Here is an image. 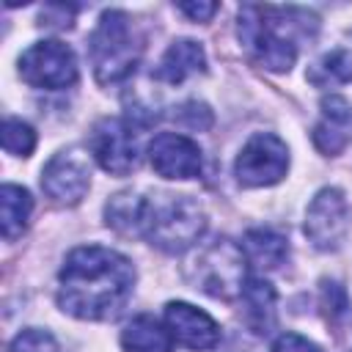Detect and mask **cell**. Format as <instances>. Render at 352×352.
Returning <instances> with one entry per match:
<instances>
[{"instance_id": "cell-1", "label": "cell", "mask_w": 352, "mask_h": 352, "mask_svg": "<svg viewBox=\"0 0 352 352\" xmlns=\"http://www.w3.org/2000/svg\"><path fill=\"white\" fill-rule=\"evenodd\" d=\"M135 289V267L118 250L102 245L74 248L58 272V305L63 314L104 322L121 314Z\"/></svg>"}, {"instance_id": "cell-2", "label": "cell", "mask_w": 352, "mask_h": 352, "mask_svg": "<svg viewBox=\"0 0 352 352\" xmlns=\"http://www.w3.org/2000/svg\"><path fill=\"white\" fill-rule=\"evenodd\" d=\"M319 19L305 8L248 3L239 8L236 33L253 63L270 72H289L297 60V38H314Z\"/></svg>"}, {"instance_id": "cell-3", "label": "cell", "mask_w": 352, "mask_h": 352, "mask_svg": "<svg viewBox=\"0 0 352 352\" xmlns=\"http://www.w3.org/2000/svg\"><path fill=\"white\" fill-rule=\"evenodd\" d=\"M206 231V212L190 195L146 198L143 234L154 248L165 253H184Z\"/></svg>"}, {"instance_id": "cell-4", "label": "cell", "mask_w": 352, "mask_h": 352, "mask_svg": "<svg viewBox=\"0 0 352 352\" xmlns=\"http://www.w3.org/2000/svg\"><path fill=\"white\" fill-rule=\"evenodd\" d=\"M94 77L99 85H113L126 80L140 60V38L129 14L110 8L99 16L96 30L88 41Z\"/></svg>"}, {"instance_id": "cell-5", "label": "cell", "mask_w": 352, "mask_h": 352, "mask_svg": "<svg viewBox=\"0 0 352 352\" xmlns=\"http://www.w3.org/2000/svg\"><path fill=\"white\" fill-rule=\"evenodd\" d=\"M184 275L195 289H201L204 294L217 297V300L239 297L250 280L248 278V256H245L242 245H236L226 236L201 248L190 258Z\"/></svg>"}, {"instance_id": "cell-6", "label": "cell", "mask_w": 352, "mask_h": 352, "mask_svg": "<svg viewBox=\"0 0 352 352\" xmlns=\"http://www.w3.org/2000/svg\"><path fill=\"white\" fill-rule=\"evenodd\" d=\"M19 77L44 91H63L77 82L74 50L58 38L36 41L19 55Z\"/></svg>"}, {"instance_id": "cell-7", "label": "cell", "mask_w": 352, "mask_h": 352, "mask_svg": "<svg viewBox=\"0 0 352 352\" xmlns=\"http://www.w3.org/2000/svg\"><path fill=\"white\" fill-rule=\"evenodd\" d=\"M289 170V148L272 132H256L234 162V176L242 187L278 184Z\"/></svg>"}, {"instance_id": "cell-8", "label": "cell", "mask_w": 352, "mask_h": 352, "mask_svg": "<svg viewBox=\"0 0 352 352\" xmlns=\"http://www.w3.org/2000/svg\"><path fill=\"white\" fill-rule=\"evenodd\" d=\"M88 146L99 168L113 176H129L138 168V132L126 118H99L91 129Z\"/></svg>"}, {"instance_id": "cell-9", "label": "cell", "mask_w": 352, "mask_h": 352, "mask_svg": "<svg viewBox=\"0 0 352 352\" xmlns=\"http://www.w3.org/2000/svg\"><path fill=\"white\" fill-rule=\"evenodd\" d=\"M308 242L316 250H338L349 231V204L338 187H322L305 212L302 226Z\"/></svg>"}, {"instance_id": "cell-10", "label": "cell", "mask_w": 352, "mask_h": 352, "mask_svg": "<svg viewBox=\"0 0 352 352\" xmlns=\"http://www.w3.org/2000/svg\"><path fill=\"white\" fill-rule=\"evenodd\" d=\"M88 187H91V165L88 157L77 148L58 151L41 170V190L58 206L80 204Z\"/></svg>"}, {"instance_id": "cell-11", "label": "cell", "mask_w": 352, "mask_h": 352, "mask_svg": "<svg viewBox=\"0 0 352 352\" xmlns=\"http://www.w3.org/2000/svg\"><path fill=\"white\" fill-rule=\"evenodd\" d=\"M148 162L162 179H192L204 168L201 146L179 132H160L148 143Z\"/></svg>"}, {"instance_id": "cell-12", "label": "cell", "mask_w": 352, "mask_h": 352, "mask_svg": "<svg viewBox=\"0 0 352 352\" xmlns=\"http://www.w3.org/2000/svg\"><path fill=\"white\" fill-rule=\"evenodd\" d=\"M165 324H168L173 341H179L187 349H212L220 341L217 322L206 311H201L190 302H168Z\"/></svg>"}, {"instance_id": "cell-13", "label": "cell", "mask_w": 352, "mask_h": 352, "mask_svg": "<svg viewBox=\"0 0 352 352\" xmlns=\"http://www.w3.org/2000/svg\"><path fill=\"white\" fill-rule=\"evenodd\" d=\"M242 300V322L248 327V333L264 338L275 330L278 324V294L272 289V283L261 280V278H250L245 292L239 294Z\"/></svg>"}, {"instance_id": "cell-14", "label": "cell", "mask_w": 352, "mask_h": 352, "mask_svg": "<svg viewBox=\"0 0 352 352\" xmlns=\"http://www.w3.org/2000/svg\"><path fill=\"white\" fill-rule=\"evenodd\" d=\"M352 126V107L344 96H324L322 99V118L314 126V143L322 154H338L349 140Z\"/></svg>"}, {"instance_id": "cell-15", "label": "cell", "mask_w": 352, "mask_h": 352, "mask_svg": "<svg viewBox=\"0 0 352 352\" xmlns=\"http://www.w3.org/2000/svg\"><path fill=\"white\" fill-rule=\"evenodd\" d=\"M201 72H206V52H204V47L198 41H192V38H179L160 58L154 77L168 82V85H179L187 77L201 74Z\"/></svg>"}, {"instance_id": "cell-16", "label": "cell", "mask_w": 352, "mask_h": 352, "mask_svg": "<svg viewBox=\"0 0 352 352\" xmlns=\"http://www.w3.org/2000/svg\"><path fill=\"white\" fill-rule=\"evenodd\" d=\"M242 250L248 256V264L256 270H278L289 256V239L267 226L250 228L242 239Z\"/></svg>"}, {"instance_id": "cell-17", "label": "cell", "mask_w": 352, "mask_h": 352, "mask_svg": "<svg viewBox=\"0 0 352 352\" xmlns=\"http://www.w3.org/2000/svg\"><path fill=\"white\" fill-rule=\"evenodd\" d=\"M124 352H173V336L154 316L140 314L121 330Z\"/></svg>"}, {"instance_id": "cell-18", "label": "cell", "mask_w": 352, "mask_h": 352, "mask_svg": "<svg viewBox=\"0 0 352 352\" xmlns=\"http://www.w3.org/2000/svg\"><path fill=\"white\" fill-rule=\"evenodd\" d=\"M143 212H146V198L124 190L116 192L107 204H104V220L110 228H116L124 236H140L143 234Z\"/></svg>"}, {"instance_id": "cell-19", "label": "cell", "mask_w": 352, "mask_h": 352, "mask_svg": "<svg viewBox=\"0 0 352 352\" xmlns=\"http://www.w3.org/2000/svg\"><path fill=\"white\" fill-rule=\"evenodd\" d=\"M30 212H33L30 192L19 184H3V190H0V223H3V236L8 242L16 239L28 228Z\"/></svg>"}, {"instance_id": "cell-20", "label": "cell", "mask_w": 352, "mask_h": 352, "mask_svg": "<svg viewBox=\"0 0 352 352\" xmlns=\"http://www.w3.org/2000/svg\"><path fill=\"white\" fill-rule=\"evenodd\" d=\"M308 80L316 88H333L352 82V47H336L327 55H322L311 69Z\"/></svg>"}, {"instance_id": "cell-21", "label": "cell", "mask_w": 352, "mask_h": 352, "mask_svg": "<svg viewBox=\"0 0 352 352\" xmlns=\"http://www.w3.org/2000/svg\"><path fill=\"white\" fill-rule=\"evenodd\" d=\"M3 148L14 157H30L36 148V132L22 118H6L3 121Z\"/></svg>"}, {"instance_id": "cell-22", "label": "cell", "mask_w": 352, "mask_h": 352, "mask_svg": "<svg viewBox=\"0 0 352 352\" xmlns=\"http://www.w3.org/2000/svg\"><path fill=\"white\" fill-rule=\"evenodd\" d=\"M8 352H58V341L47 330L28 327L11 341Z\"/></svg>"}, {"instance_id": "cell-23", "label": "cell", "mask_w": 352, "mask_h": 352, "mask_svg": "<svg viewBox=\"0 0 352 352\" xmlns=\"http://www.w3.org/2000/svg\"><path fill=\"white\" fill-rule=\"evenodd\" d=\"M173 118L187 129H209L212 126V110L204 102H184Z\"/></svg>"}, {"instance_id": "cell-24", "label": "cell", "mask_w": 352, "mask_h": 352, "mask_svg": "<svg viewBox=\"0 0 352 352\" xmlns=\"http://www.w3.org/2000/svg\"><path fill=\"white\" fill-rule=\"evenodd\" d=\"M272 352H322V349L300 333H283V336L275 338Z\"/></svg>"}, {"instance_id": "cell-25", "label": "cell", "mask_w": 352, "mask_h": 352, "mask_svg": "<svg viewBox=\"0 0 352 352\" xmlns=\"http://www.w3.org/2000/svg\"><path fill=\"white\" fill-rule=\"evenodd\" d=\"M74 6H60V3H52L41 11V25L47 28H69L72 25V16H74Z\"/></svg>"}, {"instance_id": "cell-26", "label": "cell", "mask_w": 352, "mask_h": 352, "mask_svg": "<svg viewBox=\"0 0 352 352\" xmlns=\"http://www.w3.org/2000/svg\"><path fill=\"white\" fill-rule=\"evenodd\" d=\"M220 352H264V346L258 344V336L239 330V333H231L226 338V344H223Z\"/></svg>"}, {"instance_id": "cell-27", "label": "cell", "mask_w": 352, "mask_h": 352, "mask_svg": "<svg viewBox=\"0 0 352 352\" xmlns=\"http://www.w3.org/2000/svg\"><path fill=\"white\" fill-rule=\"evenodd\" d=\"M217 8H220L217 3H179V11L187 14L192 22H206V19H212V14H214Z\"/></svg>"}]
</instances>
